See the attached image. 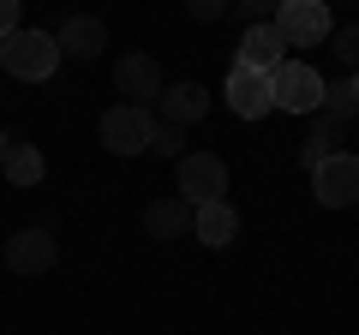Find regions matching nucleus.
<instances>
[{
    "label": "nucleus",
    "mask_w": 359,
    "mask_h": 335,
    "mask_svg": "<svg viewBox=\"0 0 359 335\" xmlns=\"http://www.w3.org/2000/svg\"><path fill=\"white\" fill-rule=\"evenodd\" d=\"M228 13L240 18L245 30H252V25H269V6H264V0H240V6H228Z\"/></svg>",
    "instance_id": "20"
},
{
    "label": "nucleus",
    "mask_w": 359,
    "mask_h": 335,
    "mask_svg": "<svg viewBox=\"0 0 359 335\" xmlns=\"http://www.w3.org/2000/svg\"><path fill=\"white\" fill-rule=\"evenodd\" d=\"M282 48H287V42L276 36V25H252L240 36V66H245V72H276V66L287 60Z\"/></svg>",
    "instance_id": "11"
},
{
    "label": "nucleus",
    "mask_w": 359,
    "mask_h": 335,
    "mask_svg": "<svg viewBox=\"0 0 359 335\" xmlns=\"http://www.w3.org/2000/svg\"><path fill=\"white\" fill-rule=\"evenodd\" d=\"M0 168H6V180H13V186H36L42 180V150H36V144H13Z\"/></svg>",
    "instance_id": "16"
},
{
    "label": "nucleus",
    "mask_w": 359,
    "mask_h": 335,
    "mask_svg": "<svg viewBox=\"0 0 359 335\" xmlns=\"http://www.w3.org/2000/svg\"><path fill=\"white\" fill-rule=\"evenodd\" d=\"M318 114H330V120H359V90H353V78H341V84H323V108Z\"/></svg>",
    "instance_id": "17"
},
{
    "label": "nucleus",
    "mask_w": 359,
    "mask_h": 335,
    "mask_svg": "<svg viewBox=\"0 0 359 335\" xmlns=\"http://www.w3.org/2000/svg\"><path fill=\"white\" fill-rule=\"evenodd\" d=\"M150 126H156L150 108L120 102V108H108V114H102V144L114 156H144V150H150Z\"/></svg>",
    "instance_id": "6"
},
{
    "label": "nucleus",
    "mask_w": 359,
    "mask_h": 335,
    "mask_svg": "<svg viewBox=\"0 0 359 335\" xmlns=\"http://www.w3.org/2000/svg\"><path fill=\"white\" fill-rule=\"evenodd\" d=\"M269 96H276V108H287V114H318L323 108V72L306 66V60H282L269 72Z\"/></svg>",
    "instance_id": "3"
},
{
    "label": "nucleus",
    "mask_w": 359,
    "mask_h": 335,
    "mask_svg": "<svg viewBox=\"0 0 359 335\" xmlns=\"http://www.w3.org/2000/svg\"><path fill=\"white\" fill-rule=\"evenodd\" d=\"M228 108L240 120H264L269 108H276V96H269V72H245V66H233V72H228Z\"/></svg>",
    "instance_id": "9"
},
{
    "label": "nucleus",
    "mask_w": 359,
    "mask_h": 335,
    "mask_svg": "<svg viewBox=\"0 0 359 335\" xmlns=\"http://www.w3.org/2000/svg\"><path fill=\"white\" fill-rule=\"evenodd\" d=\"M54 264H60V240L48 228H25L6 240V270L13 275H48Z\"/></svg>",
    "instance_id": "7"
},
{
    "label": "nucleus",
    "mask_w": 359,
    "mask_h": 335,
    "mask_svg": "<svg viewBox=\"0 0 359 335\" xmlns=\"http://www.w3.org/2000/svg\"><path fill=\"white\" fill-rule=\"evenodd\" d=\"M114 84H120V96H126L132 108L162 102V66H156L150 54H120L114 60Z\"/></svg>",
    "instance_id": "8"
},
{
    "label": "nucleus",
    "mask_w": 359,
    "mask_h": 335,
    "mask_svg": "<svg viewBox=\"0 0 359 335\" xmlns=\"http://www.w3.org/2000/svg\"><path fill=\"white\" fill-rule=\"evenodd\" d=\"M192 18L198 25H216V18H228V0H192Z\"/></svg>",
    "instance_id": "21"
},
{
    "label": "nucleus",
    "mask_w": 359,
    "mask_h": 335,
    "mask_svg": "<svg viewBox=\"0 0 359 335\" xmlns=\"http://www.w3.org/2000/svg\"><path fill=\"white\" fill-rule=\"evenodd\" d=\"M269 25H276V36L287 42V48H311V42H330L335 18L323 0H282L276 13H269Z\"/></svg>",
    "instance_id": "2"
},
{
    "label": "nucleus",
    "mask_w": 359,
    "mask_h": 335,
    "mask_svg": "<svg viewBox=\"0 0 359 335\" xmlns=\"http://www.w3.org/2000/svg\"><path fill=\"white\" fill-rule=\"evenodd\" d=\"M162 120L168 126H192V120H204V108H210V96H204V84H162Z\"/></svg>",
    "instance_id": "12"
},
{
    "label": "nucleus",
    "mask_w": 359,
    "mask_h": 335,
    "mask_svg": "<svg viewBox=\"0 0 359 335\" xmlns=\"http://www.w3.org/2000/svg\"><path fill=\"white\" fill-rule=\"evenodd\" d=\"M353 90H359V72H353Z\"/></svg>",
    "instance_id": "24"
},
{
    "label": "nucleus",
    "mask_w": 359,
    "mask_h": 335,
    "mask_svg": "<svg viewBox=\"0 0 359 335\" xmlns=\"http://www.w3.org/2000/svg\"><path fill=\"white\" fill-rule=\"evenodd\" d=\"M341 120H330V114H318V126H311V138H306V150H299V162L306 168H318L323 156H335V144H341Z\"/></svg>",
    "instance_id": "15"
},
{
    "label": "nucleus",
    "mask_w": 359,
    "mask_h": 335,
    "mask_svg": "<svg viewBox=\"0 0 359 335\" xmlns=\"http://www.w3.org/2000/svg\"><path fill=\"white\" fill-rule=\"evenodd\" d=\"M330 54L347 66V78L359 72V25H341V30H330Z\"/></svg>",
    "instance_id": "18"
},
{
    "label": "nucleus",
    "mask_w": 359,
    "mask_h": 335,
    "mask_svg": "<svg viewBox=\"0 0 359 335\" xmlns=\"http://www.w3.org/2000/svg\"><path fill=\"white\" fill-rule=\"evenodd\" d=\"M144 228H150L156 240H180V233H192V204H186V198H156V204L144 210Z\"/></svg>",
    "instance_id": "14"
},
{
    "label": "nucleus",
    "mask_w": 359,
    "mask_h": 335,
    "mask_svg": "<svg viewBox=\"0 0 359 335\" xmlns=\"http://www.w3.org/2000/svg\"><path fill=\"white\" fill-rule=\"evenodd\" d=\"M228 192V162H222L216 150H192V156H180V198L186 204H216V198Z\"/></svg>",
    "instance_id": "4"
},
{
    "label": "nucleus",
    "mask_w": 359,
    "mask_h": 335,
    "mask_svg": "<svg viewBox=\"0 0 359 335\" xmlns=\"http://www.w3.org/2000/svg\"><path fill=\"white\" fill-rule=\"evenodd\" d=\"M150 150L156 156H186V132L168 126V120H156V126H150Z\"/></svg>",
    "instance_id": "19"
},
{
    "label": "nucleus",
    "mask_w": 359,
    "mask_h": 335,
    "mask_svg": "<svg viewBox=\"0 0 359 335\" xmlns=\"http://www.w3.org/2000/svg\"><path fill=\"white\" fill-rule=\"evenodd\" d=\"M6 150H13V138H6V132H0V162H6Z\"/></svg>",
    "instance_id": "23"
},
{
    "label": "nucleus",
    "mask_w": 359,
    "mask_h": 335,
    "mask_svg": "<svg viewBox=\"0 0 359 335\" xmlns=\"http://www.w3.org/2000/svg\"><path fill=\"white\" fill-rule=\"evenodd\" d=\"M18 30V0H0V36H13Z\"/></svg>",
    "instance_id": "22"
},
{
    "label": "nucleus",
    "mask_w": 359,
    "mask_h": 335,
    "mask_svg": "<svg viewBox=\"0 0 359 335\" xmlns=\"http://www.w3.org/2000/svg\"><path fill=\"white\" fill-rule=\"evenodd\" d=\"M311 186H318V204L347 210V204L359 198V156H353V150H335V156H323V162L311 168Z\"/></svg>",
    "instance_id": "5"
},
{
    "label": "nucleus",
    "mask_w": 359,
    "mask_h": 335,
    "mask_svg": "<svg viewBox=\"0 0 359 335\" xmlns=\"http://www.w3.org/2000/svg\"><path fill=\"white\" fill-rule=\"evenodd\" d=\"M192 233L204 245H228L233 233H240V210L228 204V198H216V204H198L192 210Z\"/></svg>",
    "instance_id": "13"
},
{
    "label": "nucleus",
    "mask_w": 359,
    "mask_h": 335,
    "mask_svg": "<svg viewBox=\"0 0 359 335\" xmlns=\"http://www.w3.org/2000/svg\"><path fill=\"white\" fill-rule=\"evenodd\" d=\"M54 66H60V48H54L48 30H25L18 25L13 36H0V72L6 78L42 84V78H54Z\"/></svg>",
    "instance_id": "1"
},
{
    "label": "nucleus",
    "mask_w": 359,
    "mask_h": 335,
    "mask_svg": "<svg viewBox=\"0 0 359 335\" xmlns=\"http://www.w3.org/2000/svg\"><path fill=\"white\" fill-rule=\"evenodd\" d=\"M54 48H60L66 60H96V54L108 48V25H102V18H90V13H78V18H66V25H60Z\"/></svg>",
    "instance_id": "10"
}]
</instances>
